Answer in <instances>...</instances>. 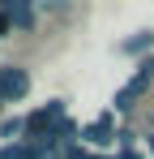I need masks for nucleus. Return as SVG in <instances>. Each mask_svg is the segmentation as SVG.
<instances>
[{
    "label": "nucleus",
    "mask_w": 154,
    "mask_h": 159,
    "mask_svg": "<svg viewBox=\"0 0 154 159\" xmlns=\"http://www.w3.org/2000/svg\"><path fill=\"white\" fill-rule=\"evenodd\" d=\"M17 133H26V120H4L0 125V138H17Z\"/></svg>",
    "instance_id": "nucleus-6"
},
{
    "label": "nucleus",
    "mask_w": 154,
    "mask_h": 159,
    "mask_svg": "<svg viewBox=\"0 0 154 159\" xmlns=\"http://www.w3.org/2000/svg\"><path fill=\"white\" fill-rule=\"evenodd\" d=\"M13 34V26H9V17H4V9H0V39H9Z\"/></svg>",
    "instance_id": "nucleus-7"
},
{
    "label": "nucleus",
    "mask_w": 154,
    "mask_h": 159,
    "mask_svg": "<svg viewBox=\"0 0 154 159\" xmlns=\"http://www.w3.org/2000/svg\"><path fill=\"white\" fill-rule=\"evenodd\" d=\"M146 146H150V155H154V133H150V142H146Z\"/></svg>",
    "instance_id": "nucleus-8"
},
{
    "label": "nucleus",
    "mask_w": 154,
    "mask_h": 159,
    "mask_svg": "<svg viewBox=\"0 0 154 159\" xmlns=\"http://www.w3.org/2000/svg\"><path fill=\"white\" fill-rule=\"evenodd\" d=\"M0 9H4V17H9L13 30H34V4H26V0H0Z\"/></svg>",
    "instance_id": "nucleus-3"
},
{
    "label": "nucleus",
    "mask_w": 154,
    "mask_h": 159,
    "mask_svg": "<svg viewBox=\"0 0 154 159\" xmlns=\"http://www.w3.org/2000/svg\"><path fill=\"white\" fill-rule=\"evenodd\" d=\"M81 138H86V146H111V112H103L99 120H90L86 129H81Z\"/></svg>",
    "instance_id": "nucleus-4"
},
{
    "label": "nucleus",
    "mask_w": 154,
    "mask_h": 159,
    "mask_svg": "<svg viewBox=\"0 0 154 159\" xmlns=\"http://www.w3.org/2000/svg\"><path fill=\"white\" fill-rule=\"evenodd\" d=\"M150 48H154V30H137V34L124 43V52H128V56H146Z\"/></svg>",
    "instance_id": "nucleus-5"
},
{
    "label": "nucleus",
    "mask_w": 154,
    "mask_h": 159,
    "mask_svg": "<svg viewBox=\"0 0 154 159\" xmlns=\"http://www.w3.org/2000/svg\"><path fill=\"white\" fill-rule=\"evenodd\" d=\"M64 120H69V103L64 99H51V103H43L39 112L26 116V138H56V129Z\"/></svg>",
    "instance_id": "nucleus-1"
},
{
    "label": "nucleus",
    "mask_w": 154,
    "mask_h": 159,
    "mask_svg": "<svg viewBox=\"0 0 154 159\" xmlns=\"http://www.w3.org/2000/svg\"><path fill=\"white\" fill-rule=\"evenodd\" d=\"M0 107H4V95H0Z\"/></svg>",
    "instance_id": "nucleus-9"
},
{
    "label": "nucleus",
    "mask_w": 154,
    "mask_h": 159,
    "mask_svg": "<svg viewBox=\"0 0 154 159\" xmlns=\"http://www.w3.org/2000/svg\"><path fill=\"white\" fill-rule=\"evenodd\" d=\"M0 95H4V103H17L30 95V73L22 65H0Z\"/></svg>",
    "instance_id": "nucleus-2"
}]
</instances>
